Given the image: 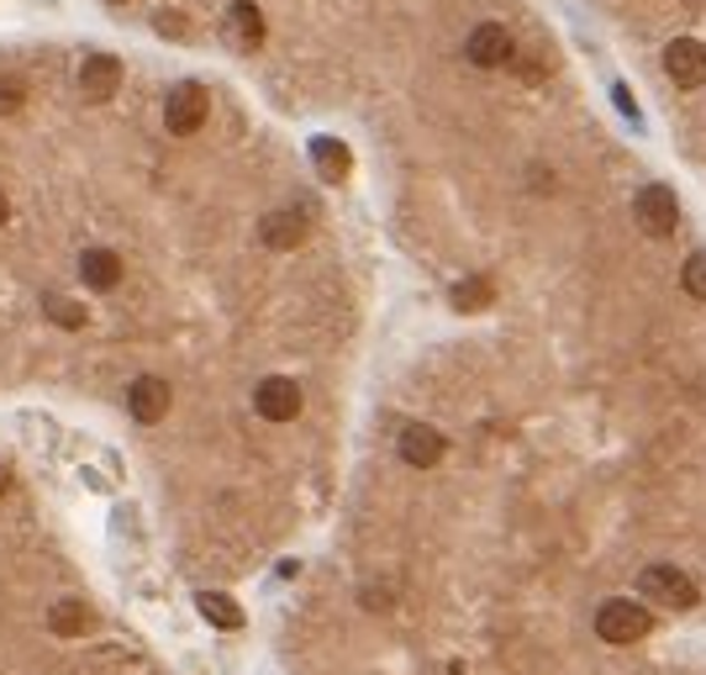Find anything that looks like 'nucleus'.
Wrapping results in <instances>:
<instances>
[{
    "mask_svg": "<svg viewBox=\"0 0 706 675\" xmlns=\"http://www.w3.org/2000/svg\"><path fill=\"white\" fill-rule=\"evenodd\" d=\"M596 633H602L606 644H638V639H649V633H654V612H649L643 601L612 596V601L596 607Z\"/></svg>",
    "mask_w": 706,
    "mask_h": 675,
    "instance_id": "1",
    "label": "nucleus"
},
{
    "mask_svg": "<svg viewBox=\"0 0 706 675\" xmlns=\"http://www.w3.org/2000/svg\"><path fill=\"white\" fill-rule=\"evenodd\" d=\"M638 592L649 596V601H659V607H670V612H685V607L702 601V586L681 565H649L638 575Z\"/></svg>",
    "mask_w": 706,
    "mask_h": 675,
    "instance_id": "2",
    "label": "nucleus"
},
{
    "mask_svg": "<svg viewBox=\"0 0 706 675\" xmlns=\"http://www.w3.org/2000/svg\"><path fill=\"white\" fill-rule=\"evenodd\" d=\"M632 222L649 233V238H670L681 227V201L670 185H643L632 195Z\"/></svg>",
    "mask_w": 706,
    "mask_h": 675,
    "instance_id": "3",
    "label": "nucleus"
},
{
    "mask_svg": "<svg viewBox=\"0 0 706 675\" xmlns=\"http://www.w3.org/2000/svg\"><path fill=\"white\" fill-rule=\"evenodd\" d=\"M206 111H211V95L206 85H175L169 101H164V127L175 137H190L206 127Z\"/></svg>",
    "mask_w": 706,
    "mask_h": 675,
    "instance_id": "4",
    "label": "nucleus"
},
{
    "mask_svg": "<svg viewBox=\"0 0 706 675\" xmlns=\"http://www.w3.org/2000/svg\"><path fill=\"white\" fill-rule=\"evenodd\" d=\"M464 54H470L474 69H506L512 54H517V43H512V32L501 27V22H480L470 32V43H464Z\"/></svg>",
    "mask_w": 706,
    "mask_h": 675,
    "instance_id": "5",
    "label": "nucleus"
},
{
    "mask_svg": "<svg viewBox=\"0 0 706 675\" xmlns=\"http://www.w3.org/2000/svg\"><path fill=\"white\" fill-rule=\"evenodd\" d=\"M254 406H259L264 423H295V417H301V385L285 375H269V380H259Z\"/></svg>",
    "mask_w": 706,
    "mask_h": 675,
    "instance_id": "6",
    "label": "nucleus"
},
{
    "mask_svg": "<svg viewBox=\"0 0 706 675\" xmlns=\"http://www.w3.org/2000/svg\"><path fill=\"white\" fill-rule=\"evenodd\" d=\"M222 37L233 43L237 54H254L264 43V11L254 0H233L227 5V16H222Z\"/></svg>",
    "mask_w": 706,
    "mask_h": 675,
    "instance_id": "7",
    "label": "nucleus"
},
{
    "mask_svg": "<svg viewBox=\"0 0 706 675\" xmlns=\"http://www.w3.org/2000/svg\"><path fill=\"white\" fill-rule=\"evenodd\" d=\"M664 75L681 85V90H696L706 80V48L696 37H675L670 48H664Z\"/></svg>",
    "mask_w": 706,
    "mask_h": 675,
    "instance_id": "8",
    "label": "nucleus"
},
{
    "mask_svg": "<svg viewBox=\"0 0 706 675\" xmlns=\"http://www.w3.org/2000/svg\"><path fill=\"white\" fill-rule=\"evenodd\" d=\"M169 380H158V375H137L127 385V412L137 417V423H164L169 417Z\"/></svg>",
    "mask_w": 706,
    "mask_h": 675,
    "instance_id": "9",
    "label": "nucleus"
},
{
    "mask_svg": "<svg viewBox=\"0 0 706 675\" xmlns=\"http://www.w3.org/2000/svg\"><path fill=\"white\" fill-rule=\"evenodd\" d=\"M444 454H448L444 432L427 428V423H406V432H401V460L412 464V470H433Z\"/></svg>",
    "mask_w": 706,
    "mask_h": 675,
    "instance_id": "10",
    "label": "nucleus"
},
{
    "mask_svg": "<svg viewBox=\"0 0 706 675\" xmlns=\"http://www.w3.org/2000/svg\"><path fill=\"white\" fill-rule=\"evenodd\" d=\"M116 85H122V58L116 54H90L79 64V90H85L90 101H111Z\"/></svg>",
    "mask_w": 706,
    "mask_h": 675,
    "instance_id": "11",
    "label": "nucleus"
},
{
    "mask_svg": "<svg viewBox=\"0 0 706 675\" xmlns=\"http://www.w3.org/2000/svg\"><path fill=\"white\" fill-rule=\"evenodd\" d=\"M306 233H312V222H306V212H295V206H285V212H269L259 222V238L269 248H280V254H285V248H301V244H306Z\"/></svg>",
    "mask_w": 706,
    "mask_h": 675,
    "instance_id": "12",
    "label": "nucleus"
},
{
    "mask_svg": "<svg viewBox=\"0 0 706 675\" xmlns=\"http://www.w3.org/2000/svg\"><path fill=\"white\" fill-rule=\"evenodd\" d=\"M79 280H85L90 291H111V285L122 280V259H116L111 248H85V254H79Z\"/></svg>",
    "mask_w": 706,
    "mask_h": 675,
    "instance_id": "13",
    "label": "nucleus"
},
{
    "mask_svg": "<svg viewBox=\"0 0 706 675\" xmlns=\"http://www.w3.org/2000/svg\"><path fill=\"white\" fill-rule=\"evenodd\" d=\"M312 164L322 169V180L343 185V180H348V169H354V154L343 148L338 137H312Z\"/></svg>",
    "mask_w": 706,
    "mask_h": 675,
    "instance_id": "14",
    "label": "nucleus"
},
{
    "mask_svg": "<svg viewBox=\"0 0 706 675\" xmlns=\"http://www.w3.org/2000/svg\"><path fill=\"white\" fill-rule=\"evenodd\" d=\"M90 607L85 601H53L48 607V628L58 633V639H79V633H90Z\"/></svg>",
    "mask_w": 706,
    "mask_h": 675,
    "instance_id": "15",
    "label": "nucleus"
},
{
    "mask_svg": "<svg viewBox=\"0 0 706 675\" xmlns=\"http://www.w3.org/2000/svg\"><path fill=\"white\" fill-rule=\"evenodd\" d=\"M195 601H201V612H206V622H216V628H243V607H237L233 596H222V592H201Z\"/></svg>",
    "mask_w": 706,
    "mask_h": 675,
    "instance_id": "16",
    "label": "nucleus"
},
{
    "mask_svg": "<svg viewBox=\"0 0 706 675\" xmlns=\"http://www.w3.org/2000/svg\"><path fill=\"white\" fill-rule=\"evenodd\" d=\"M491 301H496V291H491V280H480V274H470V280L453 285V306H459V312H485Z\"/></svg>",
    "mask_w": 706,
    "mask_h": 675,
    "instance_id": "17",
    "label": "nucleus"
},
{
    "mask_svg": "<svg viewBox=\"0 0 706 675\" xmlns=\"http://www.w3.org/2000/svg\"><path fill=\"white\" fill-rule=\"evenodd\" d=\"M43 312H48V323H58V327H85V306L69 296H48Z\"/></svg>",
    "mask_w": 706,
    "mask_h": 675,
    "instance_id": "18",
    "label": "nucleus"
},
{
    "mask_svg": "<svg viewBox=\"0 0 706 675\" xmlns=\"http://www.w3.org/2000/svg\"><path fill=\"white\" fill-rule=\"evenodd\" d=\"M681 285H685V296L706 301V254H691V259H685V270H681Z\"/></svg>",
    "mask_w": 706,
    "mask_h": 675,
    "instance_id": "19",
    "label": "nucleus"
},
{
    "mask_svg": "<svg viewBox=\"0 0 706 675\" xmlns=\"http://www.w3.org/2000/svg\"><path fill=\"white\" fill-rule=\"evenodd\" d=\"M22 106H26L22 80H0V116H16Z\"/></svg>",
    "mask_w": 706,
    "mask_h": 675,
    "instance_id": "20",
    "label": "nucleus"
},
{
    "mask_svg": "<svg viewBox=\"0 0 706 675\" xmlns=\"http://www.w3.org/2000/svg\"><path fill=\"white\" fill-rule=\"evenodd\" d=\"M154 27L164 32V37H190V32H195V27H190V16H180V11H158Z\"/></svg>",
    "mask_w": 706,
    "mask_h": 675,
    "instance_id": "21",
    "label": "nucleus"
},
{
    "mask_svg": "<svg viewBox=\"0 0 706 675\" xmlns=\"http://www.w3.org/2000/svg\"><path fill=\"white\" fill-rule=\"evenodd\" d=\"M11 222V201H5V190H0V227Z\"/></svg>",
    "mask_w": 706,
    "mask_h": 675,
    "instance_id": "22",
    "label": "nucleus"
},
{
    "mask_svg": "<svg viewBox=\"0 0 706 675\" xmlns=\"http://www.w3.org/2000/svg\"><path fill=\"white\" fill-rule=\"evenodd\" d=\"M5 491H11V470L0 464V496H5Z\"/></svg>",
    "mask_w": 706,
    "mask_h": 675,
    "instance_id": "23",
    "label": "nucleus"
},
{
    "mask_svg": "<svg viewBox=\"0 0 706 675\" xmlns=\"http://www.w3.org/2000/svg\"><path fill=\"white\" fill-rule=\"evenodd\" d=\"M111 5H127V0H111Z\"/></svg>",
    "mask_w": 706,
    "mask_h": 675,
    "instance_id": "24",
    "label": "nucleus"
}]
</instances>
